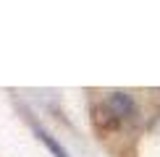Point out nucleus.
<instances>
[{
	"label": "nucleus",
	"instance_id": "obj_1",
	"mask_svg": "<svg viewBox=\"0 0 160 157\" xmlns=\"http://www.w3.org/2000/svg\"><path fill=\"white\" fill-rule=\"evenodd\" d=\"M37 134H39V139L48 144V149H50V152L55 155V157H68V155H66V149H63V147H61V144H58L55 139H52L50 134H45V131H37Z\"/></svg>",
	"mask_w": 160,
	"mask_h": 157
}]
</instances>
